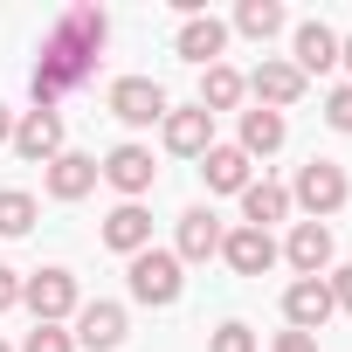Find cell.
<instances>
[{"mask_svg":"<svg viewBox=\"0 0 352 352\" xmlns=\"http://www.w3.org/2000/svg\"><path fill=\"white\" fill-rule=\"evenodd\" d=\"M338 69L352 76V35H338Z\"/></svg>","mask_w":352,"mask_h":352,"instance_id":"obj_31","label":"cell"},{"mask_svg":"<svg viewBox=\"0 0 352 352\" xmlns=\"http://www.w3.org/2000/svg\"><path fill=\"white\" fill-rule=\"evenodd\" d=\"M290 69L311 83V76H324V69H338V35L324 28V21H297L290 28Z\"/></svg>","mask_w":352,"mask_h":352,"instance_id":"obj_10","label":"cell"},{"mask_svg":"<svg viewBox=\"0 0 352 352\" xmlns=\"http://www.w3.org/2000/svg\"><path fill=\"white\" fill-rule=\"evenodd\" d=\"M221 235H228V228H221V214H214V208H187V214H180V242H173L180 270H187V263L221 256Z\"/></svg>","mask_w":352,"mask_h":352,"instance_id":"obj_17","label":"cell"},{"mask_svg":"<svg viewBox=\"0 0 352 352\" xmlns=\"http://www.w3.org/2000/svg\"><path fill=\"white\" fill-rule=\"evenodd\" d=\"M208 352H256V331H249L242 318H228V324L208 338Z\"/></svg>","mask_w":352,"mask_h":352,"instance_id":"obj_25","label":"cell"},{"mask_svg":"<svg viewBox=\"0 0 352 352\" xmlns=\"http://www.w3.org/2000/svg\"><path fill=\"white\" fill-rule=\"evenodd\" d=\"M8 138H14V111H8V104H0V145H8Z\"/></svg>","mask_w":352,"mask_h":352,"instance_id":"obj_32","label":"cell"},{"mask_svg":"<svg viewBox=\"0 0 352 352\" xmlns=\"http://www.w3.org/2000/svg\"><path fill=\"white\" fill-rule=\"evenodd\" d=\"M249 97V83H242V69H228V63H214V69H201V111L214 118V111H235Z\"/></svg>","mask_w":352,"mask_h":352,"instance_id":"obj_22","label":"cell"},{"mask_svg":"<svg viewBox=\"0 0 352 352\" xmlns=\"http://www.w3.org/2000/svg\"><path fill=\"white\" fill-rule=\"evenodd\" d=\"M324 124H331V131H345V138H352V83H338V90H331V97H324Z\"/></svg>","mask_w":352,"mask_h":352,"instance_id":"obj_27","label":"cell"},{"mask_svg":"<svg viewBox=\"0 0 352 352\" xmlns=\"http://www.w3.org/2000/svg\"><path fill=\"white\" fill-rule=\"evenodd\" d=\"M97 173L124 194V201H145L152 187H159V166H152V145H138V138H124V145H111L104 159H97Z\"/></svg>","mask_w":352,"mask_h":352,"instance_id":"obj_5","label":"cell"},{"mask_svg":"<svg viewBox=\"0 0 352 352\" xmlns=\"http://www.w3.org/2000/svg\"><path fill=\"white\" fill-rule=\"evenodd\" d=\"M124 331H131L124 304H104V297H97V304H83V311H76V331H69V338H76L83 352H118V345H124Z\"/></svg>","mask_w":352,"mask_h":352,"instance_id":"obj_12","label":"cell"},{"mask_svg":"<svg viewBox=\"0 0 352 352\" xmlns=\"http://www.w3.org/2000/svg\"><path fill=\"white\" fill-rule=\"evenodd\" d=\"M276 249H283V263L297 276H331V228L324 221H297L290 242H276Z\"/></svg>","mask_w":352,"mask_h":352,"instance_id":"obj_13","label":"cell"},{"mask_svg":"<svg viewBox=\"0 0 352 352\" xmlns=\"http://www.w3.org/2000/svg\"><path fill=\"white\" fill-rule=\"evenodd\" d=\"M283 138H290V124H283V111H242V152L249 159H270V152H283Z\"/></svg>","mask_w":352,"mask_h":352,"instance_id":"obj_21","label":"cell"},{"mask_svg":"<svg viewBox=\"0 0 352 352\" xmlns=\"http://www.w3.org/2000/svg\"><path fill=\"white\" fill-rule=\"evenodd\" d=\"M173 49H180V63H194V69H214V63H221V49H228V21L194 14V21H180Z\"/></svg>","mask_w":352,"mask_h":352,"instance_id":"obj_16","label":"cell"},{"mask_svg":"<svg viewBox=\"0 0 352 352\" xmlns=\"http://www.w3.org/2000/svg\"><path fill=\"white\" fill-rule=\"evenodd\" d=\"M242 83H249V97H256L263 111H290V104L304 97V76L290 69V56H263V63H256Z\"/></svg>","mask_w":352,"mask_h":352,"instance_id":"obj_8","label":"cell"},{"mask_svg":"<svg viewBox=\"0 0 352 352\" xmlns=\"http://www.w3.org/2000/svg\"><path fill=\"white\" fill-rule=\"evenodd\" d=\"M159 138H166V152H173V159H201V152L214 145V118H208L201 104H187V111H166Z\"/></svg>","mask_w":352,"mask_h":352,"instance_id":"obj_15","label":"cell"},{"mask_svg":"<svg viewBox=\"0 0 352 352\" xmlns=\"http://www.w3.org/2000/svg\"><path fill=\"white\" fill-rule=\"evenodd\" d=\"M104 42H111V14L104 8H90V0H83V8H63L56 28H49V42H42V63L28 76L35 111H56L69 90H83L97 76V63H104Z\"/></svg>","mask_w":352,"mask_h":352,"instance_id":"obj_1","label":"cell"},{"mask_svg":"<svg viewBox=\"0 0 352 352\" xmlns=\"http://www.w3.org/2000/svg\"><path fill=\"white\" fill-rule=\"evenodd\" d=\"M270 352H318V338H311V331H276Z\"/></svg>","mask_w":352,"mask_h":352,"instance_id":"obj_30","label":"cell"},{"mask_svg":"<svg viewBox=\"0 0 352 352\" xmlns=\"http://www.w3.org/2000/svg\"><path fill=\"white\" fill-rule=\"evenodd\" d=\"M345 201H352V180H345V166H338V159H304V166H297L290 208H304L311 221H331Z\"/></svg>","mask_w":352,"mask_h":352,"instance_id":"obj_2","label":"cell"},{"mask_svg":"<svg viewBox=\"0 0 352 352\" xmlns=\"http://www.w3.org/2000/svg\"><path fill=\"white\" fill-rule=\"evenodd\" d=\"M14 304H21V270L0 263V311H14Z\"/></svg>","mask_w":352,"mask_h":352,"instance_id":"obj_29","label":"cell"},{"mask_svg":"<svg viewBox=\"0 0 352 352\" xmlns=\"http://www.w3.org/2000/svg\"><path fill=\"white\" fill-rule=\"evenodd\" d=\"M104 249H118L124 263H131L138 249H152V214H145V201H118V208L104 214Z\"/></svg>","mask_w":352,"mask_h":352,"instance_id":"obj_18","label":"cell"},{"mask_svg":"<svg viewBox=\"0 0 352 352\" xmlns=\"http://www.w3.org/2000/svg\"><path fill=\"white\" fill-rule=\"evenodd\" d=\"M0 352H14V345H8V338H0Z\"/></svg>","mask_w":352,"mask_h":352,"instance_id":"obj_33","label":"cell"},{"mask_svg":"<svg viewBox=\"0 0 352 352\" xmlns=\"http://www.w3.org/2000/svg\"><path fill=\"white\" fill-rule=\"evenodd\" d=\"M124 283H131V297H138V304L166 311V304H180L187 270H180V256H173V249H138V256L124 263Z\"/></svg>","mask_w":352,"mask_h":352,"instance_id":"obj_3","label":"cell"},{"mask_svg":"<svg viewBox=\"0 0 352 352\" xmlns=\"http://www.w3.org/2000/svg\"><path fill=\"white\" fill-rule=\"evenodd\" d=\"M166 90L152 83V76H118L111 83V118L118 124H131V131H145V124H166Z\"/></svg>","mask_w":352,"mask_h":352,"instance_id":"obj_6","label":"cell"},{"mask_svg":"<svg viewBox=\"0 0 352 352\" xmlns=\"http://www.w3.org/2000/svg\"><path fill=\"white\" fill-rule=\"evenodd\" d=\"M201 180H208V194H242L256 180V159L242 145H208L201 152Z\"/></svg>","mask_w":352,"mask_h":352,"instance_id":"obj_19","label":"cell"},{"mask_svg":"<svg viewBox=\"0 0 352 352\" xmlns=\"http://www.w3.org/2000/svg\"><path fill=\"white\" fill-rule=\"evenodd\" d=\"M221 263H228L235 276H263V270L283 263V249H276V235H263V228H228V235H221Z\"/></svg>","mask_w":352,"mask_h":352,"instance_id":"obj_11","label":"cell"},{"mask_svg":"<svg viewBox=\"0 0 352 352\" xmlns=\"http://www.w3.org/2000/svg\"><path fill=\"white\" fill-rule=\"evenodd\" d=\"M21 352H76V338H69L63 324H35V331L21 338Z\"/></svg>","mask_w":352,"mask_h":352,"instance_id":"obj_26","label":"cell"},{"mask_svg":"<svg viewBox=\"0 0 352 352\" xmlns=\"http://www.w3.org/2000/svg\"><path fill=\"white\" fill-rule=\"evenodd\" d=\"M324 283H331V304H338V311H352V263H345V270H331Z\"/></svg>","mask_w":352,"mask_h":352,"instance_id":"obj_28","label":"cell"},{"mask_svg":"<svg viewBox=\"0 0 352 352\" xmlns=\"http://www.w3.org/2000/svg\"><path fill=\"white\" fill-rule=\"evenodd\" d=\"M21 304L35 311V324H69L76 311H83V290H76V276L69 270H35V276H21Z\"/></svg>","mask_w":352,"mask_h":352,"instance_id":"obj_4","label":"cell"},{"mask_svg":"<svg viewBox=\"0 0 352 352\" xmlns=\"http://www.w3.org/2000/svg\"><path fill=\"white\" fill-rule=\"evenodd\" d=\"M8 145H14L28 166H49V159H63V152H69V145H63V111H21Z\"/></svg>","mask_w":352,"mask_h":352,"instance_id":"obj_7","label":"cell"},{"mask_svg":"<svg viewBox=\"0 0 352 352\" xmlns=\"http://www.w3.org/2000/svg\"><path fill=\"white\" fill-rule=\"evenodd\" d=\"M35 214H42V208H35V194H21V187L0 194V235H8V242H14V235H28V228H35Z\"/></svg>","mask_w":352,"mask_h":352,"instance_id":"obj_24","label":"cell"},{"mask_svg":"<svg viewBox=\"0 0 352 352\" xmlns=\"http://www.w3.org/2000/svg\"><path fill=\"white\" fill-rule=\"evenodd\" d=\"M228 28H235V35H249V42H270V35H283V28H290V14L276 8V0H242Z\"/></svg>","mask_w":352,"mask_h":352,"instance_id":"obj_23","label":"cell"},{"mask_svg":"<svg viewBox=\"0 0 352 352\" xmlns=\"http://www.w3.org/2000/svg\"><path fill=\"white\" fill-rule=\"evenodd\" d=\"M276 221H290V187H276V180H249L242 187V228H276Z\"/></svg>","mask_w":352,"mask_h":352,"instance_id":"obj_20","label":"cell"},{"mask_svg":"<svg viewBox=\"0 0 352 352\" xmlns=\"http://www.w3.org/2000/svg\"><path fill=\"white\" fill-rule=\"evenodd\" d=\"M97 159L90 152H63V159H49L42 166V187H49V201H83V194H97Z\"/></svg>","mask_w":352,"mask_h":352,"instance_id":"obj_14","label":"cell"},{"mask_svg":"<svg viewBox=\"0 0 352 352\" xmlns=\"http://www.w3.org/2000/svg\"><path fill=\"white\" fill-rule=\"evenodd\" d=\"M331 311H338V304H331V283H324V276H297V283L283 290V324H290V331H311V338H318Z\"/></svg>","mask_w":352,"mask_h":352,"instance_id":"obj_9","label":"cell"}]
</instances>
